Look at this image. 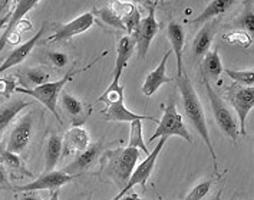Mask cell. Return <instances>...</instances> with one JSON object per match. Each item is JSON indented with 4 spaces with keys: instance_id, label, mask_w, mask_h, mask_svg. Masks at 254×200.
I'll list each match as a JSON object with an SVG mask.
<instances>
[{
    "instance_id": "cell-1",
    "label": "cell",
    "mask_w": 254,
    "mask_h": 200,
    "mask_svg": "<svg viewBox=\"0 0 254 200\" xmlns=\"http://www.w3.org/2000/svg\"><path fill=\"white\" fill-rule=\"evenodd\" d=\"M175 81H177V85H178L180 93H181L183 105H184V111H186L188 121L191 122V125L195 128V131L204 140L205 146L208 147L210 156L213 159V166H214L215 173H218L217 154H215L214 147H213L211 138H210L207 120H205V114H204V108L201 105L200 98H198V95L195 93V90H194V87H192V84H191L187 74H184L183 77L175 78Z\"/></svg>"
},
{
    "instance_id": "cell-2",
    "label": "cell",
    "mask_w": 254,
    "mask_h": 200,
    "mask_svg": "<svg viewBox=\"0 0 254 200\" xmlns=\"http://www.w3.org/2000/svg\"><path fill=\"white\" fill-rule=\"evenodd\" d=\"M98 102H105L108 107L102 109V115L105 121H115V122H132L135 120H151L158 124V120L148 115H139L129 111L124 105V85H121L120 80H114L107 91L102 94Z\"/></svg>"
},
{
    "instance_id": "cell-3",
    "label": "cell",
    "mask_w": 254,
    "mask_h": 200,
    "mask_svg": "<svg viewBox=\"0 0 254 200\" xmlns=\"http://www.w3.org/2000/svg\"><path fill=\"white\" fill-rule=\"evenodd\" d=\"M78 71H72V72H67L66 75L64 78H61L59 81H55V82H46L43 85H39L36 88H32V90H27V88H23V87H16L14 91L20 94H25V95H29V97H33L35 100H38L39 102H42L45 107L48 108L55 117L56 120L59 121V124H62V120L58 114V98L59 95L62 94V90L64 87L66 85L67 82H70L73 75L76 74Z\"/></svg>"
},
{
    "instance_id": "cell-4",
    "label": "cell",
    "mask_w": 254,
    "mask_h": 200,
    "mask_svg": "<svg viewBox=\"0 0 254 200\" xmlns=\"http://www.w3.org/2000/svg\"><path fill=\"white\" fill-rule=\"evenodd\" d=\"M171 135L181 137L187 143H192V137L184 124L183 115L178 112L174 101H171L168 105L164 107V115L161 121H158V127L155 133L149 137V141H154L157 138H168Z\"/></svg>"
},
{
    "instance_id": "cell-5",
    "label": "cell",
    "mask_w": 254,
    "mask_h": 200,
    "mask_svg": "<svg viewBox=\"0 0 254 200\" xmlns=\"http://www.w3.org/2000/svg\"><path fill=\"white\" fill-rule=\"evenodd\" d=\"M204 87H205V91L208 94V100H210L211 109H213V114H214V118L218 124V127L221 128V131L226 134L230 140H233L236 143L237 137H239V125H237V121L234 118L233 112L226 105L223 98L215 93L214 88L211 87V84L208 82L207 78H204Z\"/></svg>"
},
{
    "instance_id": "cell-6",
    "label": "cell",
    "mask_w": 254,
    "mask_h": 200,
    "mask_svg": "<svg viewBox=\"0 0 254 200\" xmlns=\"http://www.w3.org/2000/svg\"><path fill=\"white\" fill-rule=\"evenodd\" d=\"M138 160H139V150L131 147L118 150L111 157L108 166V174L115 180V183L121 187V190L128 183Z\"/></svg>"
},
{
    "instance_id": "cell-7",
    "label": "cell",
    "mask_w": 254,
    "mask_h": 200,
    "mask_svg": "<svg viewBox=\"0 0 254 200\" xmlns=\"http://www.w3.org/2000/svg\"><path fill=\"white\" fill-rule=\"evenodd\" d=\"M155 7H157V1L151 3L147 17L141 19L136 30L131 35L135 39L136 51H138V55L141 59H145L148 51H149V46H151L152 40H154L155 35L158 33V29H160V25L155 19Z\"/></svg>"
},
{
    "instance_id": "cell-8",
    "label": "cell",
    "mask_w": 254,
    "mask_h": 200,
    "mask_svg": "<svg viewBox=\"0 0 254 200\" xmlns=\"http://www.w3.org/2000/svg\"><path fill=\"white\" fill-rule=\"evenodd\" d=\"M167 140H168V138H160V141H158V144L155 146V148L148 154L145 160H142L136 167H135L134 172L131 174V177H129V180H128V183L125 185V187L121 190L120 193H118L114 199H121L122 196L128 195V190H131V189L134 186H136V185H141V186H145V185H147L148 177L152 173V170H154V167H155V163H157V159H158V156H160L161 150L165 146Z\"/></svg>"
},
{
    "instance_id": "cell-9",
    "label": "cell",
    "mask_w": 254,
    "mask_h": 200,
    "mask_svg": "<svg viewBox=\"0 0 254 200\" xmlns=\"http://www.w3.org/2000/svg\"><path fill=\"white\" fill-rule=\"evenodd\" d=\"M230 94V101L233 104L234 109L237 111L239 121H240V130L239 133L243 134V137L247 134L246 131V120L249 112L254 107V88L253 87H233Z\"/></svg>"
},
{
    "instance_id": "cell-10",
    "label": "cell",
    "mask_w": 254,
    "mask_h": 200,
    "mask_svg": "<svg viewBox=\"0 0 254 200\" xmlns=\"http://www.w3.org/2000/svg\"><path fill=\"white\" fill-rule=\"evenodd\" d=\"M32 134H33V117H32V114H27L12 130L10 137L7 140L6 150L13 154H17V156L22 154L32 140Z\"/></svg>"
},
{
    "instance_id": "cell-11",
    "label": "cell",
    "mask_w": 254,
    "mask_h": 200,
    "mask_svg": "<svg viewBox=\"0 0 254 200\" xmlns=\"http://www.w3.org/2000/svg\"><path fill=\"white\" fill-rule=\"evenodd\" d=\"M75 176L67 174L65 172H51L43 173L39 179L33 180L32 183H27L25 186L14 187V192H38V190H58L66 183L72 182Z\"/></svg>"
},
{
    "instance_id": "cell-12",
    "label": "cell",
    "mask_w": 254,
    "mask_h": 200,
    "mask_svg": "<svg viewBox=\"0 0 254 200\" xmlns=\"http://www.w3.org/2000/svg\"><path fill=\"white\" fill-rule=\"evenodd\" d=\"M94 12L80 14V16H78L73 20H70L66 25H62L61 27H58V30L55 32L54 35L51 38H48V42H62V40L72 39L73 36L86 32L89 27L94 26Z\"/></svg>"
},
{
    "instance_id": "cell-13",
    "label": "cell",
    "mask_w": 254,
    "mask_h": 200,
    "mask_svg": "<svg viewBox=\"0 0 254 200\" xmlns=\"http://www.w3.org/2000/svg\"><path fill=\"white\" fill-rule=\"evenodd\" d=\"M171 55H173V52L168 51L167 54L164 55V58H162V61L160 62V65L155 68L154 71H151L147 75V78H145L144 84H142V88H141V91H142V94L145 97L154 95L164 84H168V82L174 81V78H171V77L167 75V62H168V59H170Z\"/></svg>"
},
{
    "instance_id": "cell-14",
    "label": "cell",
    "mask_w": 254,
    "mask_h": 200,
    "mask_svg": "<svg viewBox=\"0 0 254 200\" xmlns=\"http://www.w3.org/2000/svg\"><path fill=\"white\" fill-rule=\"evenodd\" d=\"M167 38L171 43V52L175 55L177 59V78L184 75V67H183V54L186 46V30L183 25L171 22L167 26Z\"/></svg>"
},
{
    "instance_id": "cell-15",
    "label": "cell",
    "mask_w": 254,
    "mask_h": 200,
    "mask_svg": "<svg viewBox=\"0 0 254 200\" xmlns=\"http://www.w3.org/2000/svg\"><path fill=\"white\" fill-rule=\"evenodd\" d=\"M61 102H62L64 109L69 115L72 125L73 127H82V124L88 120V117L91 114V107L83 104L76 97L67 93L61 94Z\"/></svg>"
},
{
    "instance_id": "cell-16",
    "label": "cell",
    "mask_w": 254,
    "mask_h": 200,
    "mask_svg": "<svg viewBox=\"0 0 254 200\" xmlns=\"http://www.w3.org/2000/svg\"><path fill=\"white\" fill-rule=\"evenodd\" d=\"M46 26H48V23H43L42 27L38 30V33H36L32 39H29L27 42H25V43H22L19 48H16L14 51H12V52L9 54V56L4 59V62L0 65V74H3L4 71L16 67V65H19V64H22V62L26 59L27 56L30 55V52L33 51V48L36 46V43L39 42L40 36H43Z\"/></svg>"
},
{
    "instance_id": "cell-17",
    "label": "cell",
    "mask_w": 254,
    "mask_h": 200,
    "mask_svg": "<svg viewBox=\"0 0 254 200\" xmlns=\"http://www.w3.org/2000/svg\"><path fill=\"white\" fill-rule=\"evenodd\" d=\"M36 4H38L36 0H20V1H17V3L14 4L12 17H10V20L7 22V25H6L7 27H6L4 33L0 36V54H1L3 48L6 46L9 38L12 36V33L16 30L17 23L23 19V16H26V13L29 10H32L33 7H36Z\"/></svg>"
},
{
    "instance_id": "cell-18",
    "label": "cell",
    "mask_w": 254,
    "mask_h": 200,
    "mask_svg": "<svg viewBox=\"0 0 254 200\" xmlns=\"http://www.w3.org/2000/svg\"><path fill=\"white\" fill-rule=\"evenodd\" d=\"M102 147H104V144L101 141H98L95 144H91L86 150H83L79 156L75 159V161L72 164H69L64 172L67 174H72V176H78L82 172L88 170L94 164V161L96 160L98 154L102 151Z\"/></svg>"
},
{
    "instance_id": "cell-19",
    "label": "cell",
    "mask_w": 254,
    "mask_h": 200,
    "mask_svg": "<svg viewBox=\"0 0 254 200\" xmlns=\"http://www.w3.org/2000/svg\"><path fill=\"white\" fill-rule=\"evenodd\" d=\"M64 143V156L73 153H82L89 147V135L83 127H72L62 140Z\"/></svg>"
},
{
    "instance_id": "cell-20",
    "label": "cell",
    "mask_w": 254,
    "mask_h": 200,
    "mask_svg": "<svg viewBox=\"0 0 254 200\" xmlns=\"http://www.w3.org/2000/svg\"><path fill=\"white\" fill-rule=\"evenodd\" d=\"M135 49H136V43H135V39L131 35L122 36V38L118 40L114 80H120L122 72H124V69L128 67V61H129V58L132 56Z\"/></svg>"
},
{
    "instance_id": "cell-21",
    "label": "cell",
    "mask_w": 254,
    "mask_h": 200,
    "mask_svg": "<svg viewBox=\"0 0 254 200\" xmlns=\"http://www.w3.org/2000/svg\"><path fill=\"white\" fill-rule=\"evenodd\" d=\"M215 27H217V22L211 20V22L204 23V26L198 30L195 39L192 42V55L195 58L202 56V55H205L210 51L213 39H214Z\"/></svg>"
},
{
    "instance_id": "cell-22",
    "label": "cell",
    "mask_w": 254,
    "mask_h": 200,
    "mask_svg": "<svg viewBox=\"0 0 254 200\" xmlns=\"http://www.w3.org/2000/svg\"><path fill=\"white\" fill-rule=\"evenodd\" d=\"M231 6H233L231 0H214L195 19L190 20L188 23H191V25H202V23L211 22L217 16L226 13Z\"/></svg>"
},
{
    "instance_id": "cell-23",
    "label": "cell",
    "mask_w": 254,
    "mask_h": 200,
    "mask_svg": "<svg viewBox=\"0 0 254 200\" xmlns=\"http://www.w3.org/2000/svg\"><path fill=\"white\" fill-rule=\"evenodd\" d=\"M27 105H30L29 101H25V100L17 98V100H12V101L3 104V105L0 107V134L3 133V131L10 125V122L14 120V117H16L22 109H25Z\"/></svg>"
},
{
    "instance_id": "cell-24",
    "label": "cell",
    "mask_w": 254,
    "mask_h": 200,
    "mask_svg": "<svg viewBox=\"0 0 254 200\" xmlns=\"http://www.w3.org/2000/svg\"><path fill=\"white\" fill-rule=\"evenodd\" d=\"M62 151H64V143L62 138L58 134H51L49 140H48V146H46V164H45V173H51L54 172L59 159L62 157Z\"/></svg>"
},
{
    "instance_id": "cell-25",
    "label": "cell",
    "mask_w": 254,
    "mask_h": 200,
    "mask_svg": "<svg viewBox=\"0 0 254 200\" xmlns=\"http://www.w3.org/2000/svg\"><path fill=\"white\" fill-rule=\"evenodd\" d=\"M223 71H224V68H223L221 58H220L217 49L208 51L204 55V59H202V72L204 74H207L213 80H218L220 75L223 74Z\"/></svg>"
},
{
    "instance_id": "cell-26",
    "label": "cell",
    "mask_w": 254,
    "mask_h": 200,
    "mask_svg": "<svg viewBox=\"0 0 254 200\" xmlns=\"http://www.w3.org/2000/svg\"><path fill=\"white\" fill-rule=\"evenodd\" d=\"M22 77H23V81L20 84L25 85V88L27 90H32V88L46 84L51 75L42 68H26V69H22Z\"/></svg>"
},
{
    "instance_id": "cell-27",
    "label": "cell",
    "mask_w": 254,
    "mask_h": 200,
    "mask_svg": "<svg viewBox=\"0 0 254 200\" xmlns=\"http://www.w3.org/2000/svg\"><path fill=\"white\" fill-rule=\"evenodd\" d=\"M131 124V128H129V143L128 147L131 148H136V150H141L144 151L145 154H149L147 146H145V141H144V134H142V121L135 120Z\"/></svg>"
},
{
    "instance_id": "cell-28",
    "label": "cell",
    "mask_w": 254,
    "mask_h": 200,
    "mask_svg": "<svg viewBox=\"0 0 254 200\" xmlns=\"http://www.w3.org/2000/svg\"><path fill=\"white\" fill-rule=\"evenodd\" d=\"M228 78L236 81L237 84H241L243 87H253L254 72L252 69H246V71H234V69H224L223 71Z\"/></svg>"
},
{
    "instance_id": "cell-29",
    "label": "cell",
    "mask_w": 254,
    "mask_h": 200,
    "mask_svg": "<svg viewBox=\"0 0 254 200\" xmlns=\"http://www.w3.org/2000/svg\"><path fill=\"white\" fill-rule=\"evenodd\" d=\"M94 12L98 14L105 23H108V25L117 27V29H124V30H125L124 23H122V17H120V16L115 13L109 6H107V7H99V9L94 10Z\"/></svg>"
},
{
    "instance_id": "cell-30",
    "label": "cell",
    "mask_w": 254,
    "mask_h": 200,
    "mask_svg": "<svg viewBox=\"0 0 254 200\" xmlns=\"http://www.w3.org/2000/svg\"><path fill=\"white\" fill-rule=\"evenodd\" d=\"M0 164L3 167H9L12 170H25L23 166H22L20 157L17 154H13V153L7 151L6 148H3L1 146H0Z\"/></svg>"
},
{
    "instance_id": "cell-31",
    "label": "cell",
    "mask_w": 254,
    "mask_h": 200,
    "mask_svg": "<svg viewBox=\"0 0 254 200\" xmlns=\"http://www.w3.org/2000/svg\"><path fill=\"white\" fill-rule=\"evenodd\" d=\"M211 185H213L211 180H204V182H201L197 186L192 187V190H191L183 200H202L207 195H208V192H210V189H211Z\"/></svg>"
},
{
    "instance_id": "cell-32",
    "label": "cell",
    "mask_w": 254,
    "mask_h": 200,
    "mask_svg": "<svg viewBox=\"0 0 254 200\" xmlns=\"http://www.w3.org/2000/svg\"><path fill=\"white\" fill-rule=\"evenodd\" d=\"M224 39L228 40L230 43H236V45H240L243 48H249L252 43H253V39L252 36L244 32V30H236V32H231L224 36Z\"/></svg>"
},
{
    "instance_id": "cell-33",
    "label": "cell",
    "mask_w": 254,
    "mask_h": 200,
    "mask_svg": "<svg viewBox=\"0 0 254 200\" xmlns=\"http://www.w3.org/2000/svg\"><path fill=\"white\" fill-rule=\"evenodd\" d=\"M139 22H141V14H139L136 7H135L131 13L127 14V16L122 19V23H124L125 30L128 32V35H132V33H134L135 30H136V27H138V25H139Z\"/></svg>"
},
{
    "instance_id": "cell-34",
    "label": "cell",
    "mask_w": 254,
    "mask_h": 200,
    "mask_svg": "<svg viewBox=\"0 0 254 200\" xmlns=\"http://www.w3.org/2000/svg\"><path fill=\"white\" fill-rule=\"evenodd\" d=\"M236 23H237L236 26L241 27V30L247 32L249 35H250V33H253L254 32L253 12H252V10H246V12H244V13L241 14L240 17L237 19V22H236Z\"/></svg>"
},
{
    "instance_id": "cell-35",
    "label": "cell",
    "mask_w": 254,
    "mask_h": 200,
    "mask_svg": "<svg viewBox=\"0 0 254 200\" xmlns=\"http://www.w3.org/2000/svg\"><path fill=\"white\" fill-rule=\"evenodd\" d=\"M16 90V78L14 77H4L0 78V95L4 98H10V94Z\"/></svg>"
},
{
    "instance_id": "cell-36",
    "label": "cell",
    "mask_w": 254,
    "mask_h": 200,
    "mask_svg": "<svg viewBox=\"0 0 254 200\" xmlns=\"http://www.w3.org/2000/svg\"><path fill=\"white\" fill-rule=\"evenodd\" d=\"M115 13L118 14L120 17H125L127 14H129L135 9V4L132 3H127V1H114L111 6H109Z\"/></svg>"
},
{
    "instance_id": "cell-37",
    "label": "cell",
    "mask_w": 254,
    "mask_h": 200,
    "mask_svg": "<svg viewBox=\"0 0 254 200\" xmlns=\"http://www.w3.org/2000/svg\"><path fill=\"white\" fill-rule=\"evenodd\" d=\"M48 58L49 61L54 64L56 68H64L66 67L67 62H69V58H67L66 54L64 52H58V51H54V52H49L48 54Z\"/></svg>"
},
{
    "instance_id": "cell-38",
    "label": "cell",
    "mask_w": 254,
    "mask_h": 200,
    "mask_svg": "<svg viewBox=\"0 0 254 200\" xmlns=\"http://www.w3.org/2000/svg\"><path fill=\"white\" fill-rule=\"evenodd\" d=\"M9 186V180H7V174H6V170L4 167L0 164V187H6Z\"/></svg>"
},
{
    "instance_id": "cell-39",
    "label": "cell",
    "mask_w": 254,
    "mask_h": 200,
    "mask_svg": "<svg viewBox=\"0 0 254 200\" xmlns=\"http://www.w3.org/2000/svg\"><path fill=\"white\" fill-rule=\"evenodd\" d=\"M13 9H14V7H13ZM13 9H12L10 12H7V13L4 14V16H1V17H0V30H1L3 27L6 26V25H7V22L10 20V17H12V13H13Z\"/></svg>"
},
{
    "instance_id": "cell-40",
    "label": "cell",
    "mask_w": 254,
    "mask_h": 200,
    "mask_svg": "<svg viewBox=\"0 0 254 200\" xmlns=\"http://www.w3.org/2000/svg\"><path fill=\"white\" fill-rule=\"evenodd\" d=\"M17 200H42V198L38 196V195H35L33 192H29V195H25L23 198H20V199Z\"/></svg>"
},
{
    "instance_id": "cell-41",
    "label": "cell",
    "mask_w": 254,
    "mask_h": 200,
    "mask_svg": "<svg viewBox=\"0 0 254 200\" xmlns=\"http://www.w3.org/2000/svg\"><path fill=\"white\" fill-rule=\"evenodd\" d=\"M112 200H142L141 198H138L136 195H125L121 199H112Z\"/></svg>"
},
{
    "instance_id": "cell-42",
    "label": "cell",
    "mask_w": 254,
    "mask_h": 200,
    "mask_svg": "<svg viewBox=\"0 0 254 200\" xmlns=\"http://www.w3.org/2000/svg\"><path fill=\"white\" fill-rule=\"evenodd\" d=\"M49 200H59V193H58V192H55L54 195L49 198Z\"/></svg>"
},
{
    "instance_id": "cell-43",
    "label": "cell",
    "mask_w": 254,
    "mask_h": 200,
    "mask_svg": "<svg viewBox=\"0 0 254 200\" xmlns=\"http://www.w3.org/2000/svg\"><path fill=\"white\" fill-rule=\"evenodd\" d=\"M85 200H91V198H86V199H85Z\"/></svg>"
},
{
    "instance_id": "cell-44",
    "label": "cell",
    "mask_w": 254,
    "mask_h": 200,
    "mask_svg": "<svg viewBox=\"0 0 254 200\" xmlns=\"http://www.w3.org/2000/svg\"><path fill=\"white\" fill-rule=\"evenodd\" d=\"M161 200H162V198H161Z\"/></svg>"
}]
</instances>
